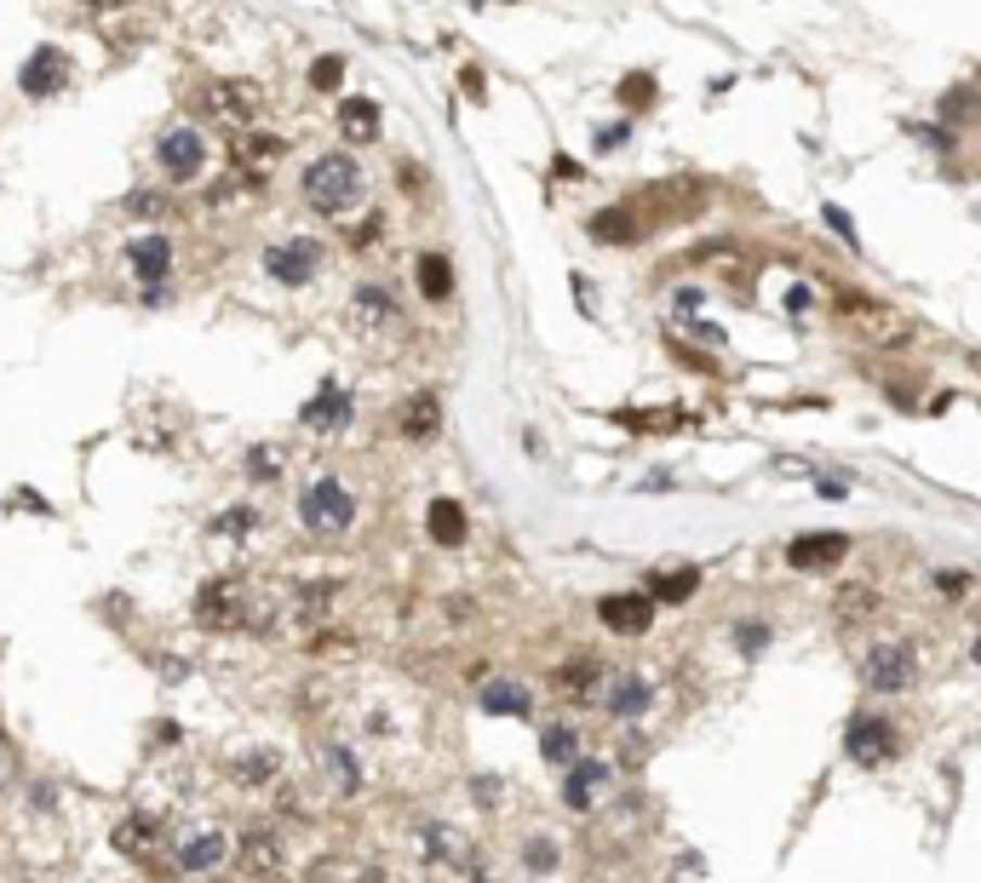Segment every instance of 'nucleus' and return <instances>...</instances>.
<instances>
[{
	"label": "nucleus",
	"mask_w": 981,
	"mask_h": 883,
	"mask_svg": "<svg viewBox=\"0 0 981 883\" xmlns=\"http://www.w3.org/2000/svg\"><path fill=\"white\" fill-rule=\"evenodd\" d=\"M649 706H654V682L649 677H614L609 682V712L614 717L632 722V717H644Z\"/></svg>",
	"instance_id": "nucleus-16"
},
{
	"label": "nucleus",
	"mask_w": 981,
	"mask_h": 883,
	"mask_svg": "<svg viewBox=\"0 0 981 883\" xmlns=\"http://www.w3.org/2000/svg\"><path fill=\"white\" fill-rule=\"evenodd\" d=\"M861 677H867L872 694H907L913 682H918V649H913L907 637L878 642V649L861 660Z\"/></svg>",
	"instance_id": "nucleus-3"
},
{
	"label": "nucleus",
	"mask_w": 981,
	"mask_h": 883,
	"mask_svg": "<svg viewBox=\"0 0 981 883\" xmlns=\"http://www.w3.org/2000/svg\"><path fill=\"white\" fill-rule=\"evenodd\" d=\"M620 92H626V104H649V80H644V75H632Z\"/></svg>",
	"instance_id": "nucleus-39"
},
{
	"label": "nucleus",
	"mask_w": 981,
	"mask_h": 883,
	"mask_svg": "<svg viewBox=\"0 0 981 883\" xmlns=\"http://www.w3.org/2000/svg\"><path fill=\"white\" fill-rule=\"evenodd\" d=\"M258 104H265V98H258L253 80H218L213 87V115H225V120H253Z\"/></svg>",
	"instance_id": "nucleus-15"
},
{
	"label": "nucleus",
	"mask_w": 981,
	"mask_h": 883,
	"mask_svg": "<svg viewBox=\"0 0 981 883\" xmlns=\"http://www.w3.org/2000/svg\"><path fill=\"white\" fill-rule=\"evenodd\" d=\"M832 614H838V626H867V619L878 614V591L872 586H844L838 602H832Z\"/></svg>",
	"instance_id": "nucleus-21"
},
{
	"label": "nucleus",
	"mask_w": 981,
	"mask_h": 883,
	"mask_svg": "<svg viewBox=\"0 0 981 883\" xmlns=\"http://www.w3.org/2000/svg\"><path fill=\"white\" fill-rule=\"evenodd\" d=\"M419 293H425V298H448V293H454V265H448L443 253H425V258H419Z\"/></svg>",
	"instance_id": "nucleus-25"
},
{
	"label": "nucleus",
	"mask_w": 981,
	"mask_h": 883,
	"mask_svg": "<svg viewBox=\"0 0 981 883\" xmlns=\"http://www.w3.org/2000/svg\"><path fill=\"white\" fill-rule=\"evenodd\" d=\"M827 225L844 235V241H855V225H850V213H838V207H827Z\"/></svg>",
	"instance_id": "nucleus-40"
},
{
	"label": "nucleus",
	"mask_w": 981,
	"mask_h": 883,
	"mask_svg": "<svg viewBox=\"0 0 981 883\" xmlns=\"http://www.w3.org/2000/svg\"><path fill=\"white\" fill-rule=\"evenodd\" d=\"M609 780V763H597V757H579L574 769L563 775V803L569 809H591V797H597V786Z\"/></svg>",
	"instance_id": "nucleus-14"
},
{
	"label": "nucleus",
	"mask_w": 981,
	"mask_h": 883,
	"mask_svg": "<svg viewBox=\"0 0 981 883\" xmlns=\"http://www.w3.org/2000/svg\"><path fill=\"white\" fill-rule=\"evenodd\" d=\"M339 80H345V64H339V57H316V64H310V87L316 92H333Z\"/></svg>",
	"instance_id": "nucleus-33"
},
{
	"label": "nucleus",
	"mask_w": 981,
	"mask_h": 883,
	"mask_svg": "<svg viewBox=\"0 0 981 883\" xmlns=\"http://www.w3.org/2000/svg\"><path fill=\"white\" fill-rule=\"evenodd\" d=\"M637 235H644V230H637V218L626 207L591 218V241H603V247H609V241H614V247H626V241H637Z\"/></svg>",
	"instance_id": "nucleus-23"
},
{
	"label": "nucleus",
	"mask_w": 981,
	"mask_h": 883,
	"mask_svg": "<svg viewBox=\"0 0 981 883\" xmlns=\"http://www.w3.org/2000/svg\"><path fill=\"white\" fill-rule=\"evenodd\" d=\"M127 270L155 287V281L173 270V241H167V235H138L132 247H127Z\"/></svg>",
	"instance_id": "nucleus-13"
},
{
	"label": "nucleus",
	"mask_w": 981,
	"mask_h": 883,
	"mask_svg": "<svg viewBox=\"0 0 981 883\" xmlns=\"http://www.w3.org/2000/svg\"><path fill=\"white\" fill-rule=\"evenodd\" d=\"M362 195H368V178L351 155H316L305 167V201L322 218H345Z\"/></svg>",
	"instance_id": "nucleus-1"
},
{
	"label": "nucleus",
	"mask_w": 981,
	"mask_h": 883,
	"mask_svg": "<svg viewBox=\"0 0 981 883\" xmlns=\"http://www.w3.org/2000/svg\"><path fill=\"white\" fill-rule=\"evenodd\" d=\"M769 642V631L764 626H740V654H757Z\"/></svg>",
	"instance_id": "nucleus-38"
},
{
	"label": "nucleus",
	"mask_w": 981,
	"mask_h": 883,
	"mask_svg": "<svg viewBox=\"0 0 981 883\" xmlns=\"http://www.w3.org/2000/svg\"><path fill=\"white\" fill-rule=\"evenodd\" d=\"M276 155H282V138H265V132H253V138H242V161H247V172L258 178L265 167H276Z\"/></svg>",
	"instance_id": "nucleus-30"
},
{
	"label": "nucleus",
	"mask_w": 981,
	"mask_h": 883,
	"mask_svg": "<svg viewBox=\"0 0 981 883\" xmlns=\"http://www.w3.org/2000/svg\"><path fill=\"white\" fill-rule=\"evenodd\" d=\"M597 689H609V671H603V660H591V654H579L557 671V694L563 700H597Z\"/></svg>",
	"instance_id": "nucleus-12"
},
{
	"label": "nucleus",
	"mask_w": 981,
	"mask_h": 883,
	"mask_svg": "<svg viewBox=\"0 0 981 883\" xmlns=\"http://www.w3.org/2000/svg\"><path fill=\"white\" fill-rule=\"evenodd\" d=\"M523 855H528V867H534V872H557V849H551L546 837H534Z\"/></svg>",
	"instance_id": "nucleus-35"
},
{
	"label": "nucleus",
	"mask_w": 981,
	"mask_h": 883,
	"mask_svg": "<svg viewBox=\"0 0 981 883\" xmlns=\"http://www.w3.org/2000/svg\"><path fill=\"white\" fill-rule=\"evenodd\" d=\"M351 316L362 321V328H385V321H396V305H391V293H379V287H356Z\"/></svg>",
	"instance_id": "nucleus-24"
},
{
	"label": "nucleus",
	"mask_w": 981,
	"mask_h": 883,
	"mask_svg": "<svg viewBox=\"0 0 981 883\" xmlns=\"http://www.w3.org/2000/svg\"><path fill=\"white\" fill-rule=\"evenodd\" d=\"M322 270V247L310 235H293V241H276L265 247V276L282 281V287H305V281Z\"/></svg>",
	"instance_id": "nucleus-4"
},
{
	"label": "nucleus",
	"mask_w": 981,
	"mask_h": 883,
	"mask_svg": "<svg viewBox=\"0 0 981 883\" xmlns=\"http://www.w3.org/2000/svg\"><path fill=\"white\" fill-rule=\"evenodd\" d=\"M247 471H253V476H276V471H282V453H276V448H253V453H247Z\"/></svg>",
	"instance_id": "nucleus-36"
},
{
	"label": "nucleus",
	"mask_w": 981,
	"mask_h": 883,
	"mask_svg": "<svg viewBox=\"0 0 981 883\" xmlns=\"http://www.w3.org/2000/svg\"><path fill=\"white\" fill-rule=\"evenodd\" d=\"M850 556V539L844 534H798L787 546V562L792 568H832V562Z\"/></svg>",
	"instance_id": "nucleus-10"
},
{
	"label": "nucleus",
	"mask_w": 981,
	"mask_h": 883,
	"mask_svg": "<svg viewBox=\"0 0 981 883\" xmlns=\"http://www.w3.org/2000/svg\"><path fill=\"white\" fill-rule=\"evenodd\" d=\"M597 614H603V626H609V631L637 637V631H649V626H654V597H649V591H614V597L597 602Z\"/></svg>",
	"instance_id": "nucleus-9"
},
{
	"label": "nucleus",
	"mask_w": 981,
	"mask_h": 883,
	"mask_svg": "<svg viewBox=\"0 0 981 883\" xmlns=\"http://www.w3.org/2000/svg\"><path fill=\"white\" fill-rule=\"evenodd\" d=\"M115 843H122L127 855H155L162 832H155V820H122V827H115Z\"/></svg>",
	"instance_id": "nucleus-28"
},
{
	"label": "nucleus",
	"mask_w": 981,
	"mask_h": 883,
	"mask_svg": "<svg viewBox=\"0 0 981 883\" xmlns=\"http://www.w3.org/2000/svg\"><path fill=\"white\" fill-rule=\"evenodd\" d=\"M127 213H138V218H162V213H167V195H127Z\"/></svg>",
	"instance_id": "nucleus-37"
},
{
	"label": "nucleus",
	"mask_w": 981,
	"mask_h": 883,
	"mask_svg": "<svg viewBox=\"0 0 981 883\" xmlns=\"http://www.w3.org/2000/svg\"><path fill=\"white\" fill-rule=\"evenodd\" d=\"M225 855H230V843L218 837V832L190 837L184 849H178V872H213V867H225Z\"/></svg>",
	"instance_id": "nucleus-19"
},
{
	"label": "nucleus",
	"mask_w": 981,
	"mask_h": 883,
	"mask_svg": "<svg viewBox=\"0 0 981 883\" xmlns=\"http://www.w3.org/2000/svg\"><path fill=\"white\" fill-rule=\"evenodd\" d=\"M195 619H202L207 631L242 626V619H247V591H242V579H213V586H202V597H195Z\"/></svg>",
	"instance_id": "nucleus-5"
},
{
	"label": "nucleus",
	"mask_w": 981,
	"mask_h": 883,
	"mask_svg": "<svg viewBox=\"0 0 981 883\" xmlns=\"http://www.w3.org/2000/svg\"><path fill=\"white\" fill-rule=\"evenodd\" d=\"M242 867L253 878H276V872H282V843H276L265 827H253L247 843H242Z\"/></svg>",
	"instance_id": "nucleus-18"
},
{
	"label": "nucleus",
	"mask_w": 981,
	"mask_h": 883,
	"mask_svg": "<svg viewBox=\"0 0 981 883\" xmlns=\"http://www.w3.org/2000/svg\"><path fill=\"white\" fill-rule=\"evenodd\" d=\"M339 132H345L351 144H373L379 138V104L373 98H345V104H339Z\"/></svg>",
	"instance_id": "nucleus-17"
},
{
	"label": "nucleus",
	"mask_w": 981,
	"mask_h": 883,
	"mask_svg": "<svg viewBox=\"0 0 981 883\" xmlns=\"http://www.w3.org/2000/svg\"><path fill=\"white\" fill-rule=\"evenodd\" d=\"M351 408H356L351 391L322 385V391H316V396L305 401V413H298V419H305L310 431H345V425H351Z\"/></svg>",
	"instance_id": "nucleus-11"
},
{
	"label": "nucleus",
	"mask_w": 981,
	"mask_h": 883,
	"mask_svg": "<svg viewBox=\"0 0 981 883\" xmlns=\"http://www.w3.org/2000/svg\"><path fill=\"white\" fill-rule=\"evenodd\" d=\"M69 75H75V69H69V52H64V47H41L24 69H17V87H24L29 98H58V92L69 87Z\"/></svg>",
	"instance_id": "nucleus-7"
},
{
	"label": "nucleus",
	"mask_w": 981,
	"mask_h": 883,
	"mask_svg": "<svg viewBox=\"0 0 981 883\" xmlns=\"http://www.w3.org/2000/svg\"><path fill=\"white\" fill-rule=\"evenodd\" d=\"M328 769H333V786H339V792H356V786H362V775H356V757H351V752L333 746V752H328Z\"/></svg>",
	"instance_id": "nucleus-32"
},
{
	"label": "nucleus",
	"mask_w": 981,
	"mask_h": 883,
	"mask_svg": "<svg viewBox=\"0 0 981 883\" xmlns=\"http://www.w3.org/2000/svg\"><path fill=\"white\" fill-rule=\"evenodd\" d=\"M539 757L557 763V769H563V763L574 769V763H579V740H574V729H546V734H539Z\"/></svg>",
	"instance_id": "nucleus-29"
},
{
	"label": "nucleus",
	"mask_w": 981,
	"mask_h": 883,
	"mask_svg": "<svg viewBox=\"0 0 981 883\" xmlns=\"http://www.w3.org/2000/svg\"><path fill=\"white\" fill-rule=\"evenodd\" d=\"M695 586H700V568H672V574H660L654 579V602H689L695 597Z\"/></svg>",
	"instance_id": "nucleus-27"
},
{
	"label": "nucleus",
	"mask_w": 981,
	"mask_h": 883,
	"mask_svg": "<svg viewBox=\"0 0 981 883\" xmlns=\"http://www.w3.org/2000/svg\"><path fill=\"white\" fill-rule=\"evenodd\" d=\"M528 689L523 682H488L483 689V712H494V717H528Z\"/></svg>",
	"instance_id": "nucleus-22"
},
{
	"label": "nucleus",
	"mask_w": 981,
	"mask_h": 883,
	"mask_svg": "<svg viewBox=\"0 0 981 883\" xmlns=\"http://www.w3.org/2000/svg\"><path fill=\"white\" fill-rule=\"evenodd\" d=\"M970 660H976V666H981V637H976V642H970Z\"/></svg>",
	"instance_id": "nucleus-42"
},
{
	"label": "nucleus",
	"mask_w": 981,
	"mask_h": 883,
	"mask_svg": "<svg viewBox=\"0 0 981 883\" xmlns=\"http://www.w3.org/2000/svg\"><path fill=\"white\" fill-rule=\"evenodd\" d=\"M230 769H235L242 786H265V780L276 775V752H247V757H235Z\"/></svg>",
	"instance_id": "nucleus-31"
},
{
	"label": "nucleus",
	"mask_w": 981,
	"mask_h": 883,
	"mask_svg": "<svg viewBox=\"0 0 981 883\" xmlns=\"http://www.w3.org/2000/svg\"><path fill=\"white\" fill-rule=\"evenodd\" d=\"M436 425H443V413H436V396H413L408 408H403V431H408L413 442L436 436Z\"/></svg>",
	"instance_id": "nucleus-26"
},
{
	"label": "nucleus",
	"mask_w": 981,
	"mask_h": 883,
	"mask_svg": "<svg viewBox=\"0 0 981 883\" xmlns=\"http://www.w3.org/2000/svg\"><path fill=\"white\" fill-rule=\"evenodd\" d=\"M298 522L310 534H345L356 522V494L339 476H316L305 494H298Z\"/></svg>",
	"instance_id": "nucleus-2"
},
{
	"label": "nucleus",
	"mask_w": 981,
	"mask_h": 883,
	"mask_svg": "<svg viewBox=\"0 0 981 883\" xmlns=\"http://www.w3.org/2000/svg\"><path fill=\"white\" fill-rule=\"evenodd\" d=\"M895 752V729L884 717H855L850 722V734H844V757L850 763H861V769H878Z\"/></svg>",
	"instance_id": "nucleus-8"
},
{
	"label": "nucleus",
	"mask_w": 981,
	"mask_h": 883,
	"mask_svg": "<svg viewBox=\"0 0 981 883\" xmlns=\"http://www.w3.org/2000/svg\"><path fill=\"white\" fill-rule=\"evenodd\" d=\"M620 144H626V127H603V132H597V150H620Z\"/></svg>",
	"instance_id": "nucleus-41"
},
{
	"label": "nucleus",
	"mask_w": 981,
	"mask_h": 883,
	"mask_svg": "<svg viewBox=\"0 0 981 883\" xmlns=\"http://www.w3.org/2000/svg\"><path fill=\"white\" fill-rule=\"evenodd\" d=\"M425 528H431L436 546H459V539H466V511H459V499H431Z\"/></svg>",
	"instance_id": "nucleus-20"
},
{
	"label": "nucleus",
	"mask_w": 981,
	"mask_h": 883,
	"mask_svg": "<svg viewBox=\"0 0 981 883\" xmlns=\"http://www.w3.org/2000/svg\"><path fill=\"white\" fill-rule=\"evenodd\" d=\"M155 161H162V172L173 178V184H190V178L202 172V161H207V144H202L195 127H173V132H162V144H155Z\"/></svg>",
	"instance_id": "nucleus-6"
},
{
	"label": "nucleus",
	"mask_w": 981,
	"mask_h": 883,
	"mask_svg": "<svg viewBox=\"0 0 981 883\" xmlns=\"http://www.w3.org/2000/svg\"><path fill=\"white\" fill-rule=\"evenodd\" d=\"M970 115H976V98H970L965 87H958V92H947V98H941V120H970Z\"/></svg>",
	"instance_id": "nucleus-34"
}]
</instances>
